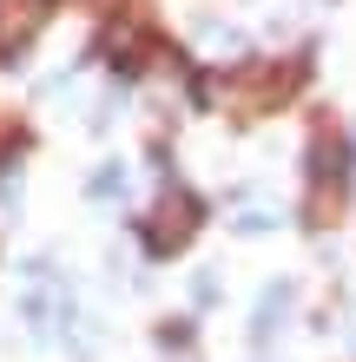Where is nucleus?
I'll use <instances>...</instances> for the list:
<instances>
[{"mask_svg":"<svg viewBox=\"0 0 356 362\" xmlns=\"http://www.w3.org/2000/svg\"><path fill=\"white\" fill-rule=\"evenodd\" d=\"M192 224H198V198H185V191H165L159 224H152V244H159V250H178L185 238H192Z\"/></svg>","mask_w":356,"mask_h":362,"instance_id":"obj_2","label":"nucleus"},{"mask_svg":"<svg viewBox=\"0 0 356 362\" xmlns=\"http://www.w3.org/2000/svg\"><path fill=\"white\" fill-rule=\"evenodd\" d=\"M290 310V284H277V290H264V303H258V323H251V329H258V336H270V329H277V316Z\"/></svg>","mask_w":356,"mask_h":362,"instance_id":"obj_3","label":"nucleus"},{"mask_svg":"<svg viewBox=\"0 0 356 362\" xmlns=\"http://www.w3.org/2000/svg\"><path fill=\"white\" fill-rule=\"evenodd\" d=\"M47 20H53V0H0V59L27 53Z\"/></svg>","mask_w":356,"mask_h":362,"instance_id":"obj_1","label":"nucleus"},{"mask_svg":"<svg viewBox=\"0 0 356 362\" xmlns=\"http://www.w3.org/2000/svg\"><path fill=\"white\" fill-rule=\"evenodd\" d=\"M119 185H125V172L113 165V172H99V178H93V198H106V191H119Z\"/></svg>","mask_w":356,"mask_h":362,"instance_id":"obj_4","label":"nucleus"}]
</instances>
